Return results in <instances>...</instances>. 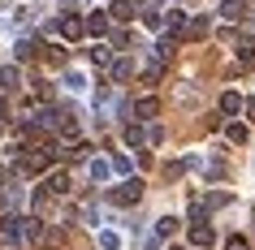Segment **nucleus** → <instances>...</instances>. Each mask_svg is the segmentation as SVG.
Returning <instances> with one entry per match:
<instances>
[{
	"label": "nucleus",
	"mask_w": 255,
	"mask_h": 250,
	"mask_svg": "<svg viewBox=\"0 0 255 250\" xmlns=\"http://www.w3.org/2000/svg\"><path fill=\"white\" fill-rule=\"evenodd\" d=\"M35 237H39V216H22V211L0 216V242L4 246H30Z\"/></svg>",
	"instance_id": "obj_1"
},
{
	"label": "nucleus",
	"mask_w": 255,
	"mask_h": 250,
	"mask_svg": "<svg viewBox=\"0 0 255 250\" xmlns=\"http://www.w3.org/2000/svg\"><path fill=\"white\" fill-rule=\"evenodd\" d=\"M138 198H143V181H138V177L121 181L117 190H108V203H121V207H130V203H138Z\"/></svg>",
	"instance_id": "obj_2"
},
{
	"label": "nucleus",
	"mask_w": 255,
	"mask_h": 250,
	"mask_svg": "<svg viewBox=\"0 0 255 250\" xmlns=\"http://www.w3.org/2000/svg\"><path fill=\"white\" fill-rule=\"evenodd\" d=\"M221 17L225 22H242L247 17V0H221Z\"/></svg>",
	"instance_id": "obj_3"
},
{
	"label": "nucleus",
	"mask_w": 255,
	"mask_h": 250,
	"mask_svg": "<svg viewBox=\"0 0 255 250\" xmlns=\"http://www.w3.org/2000/svg\"><path fill=\"white\" fill-rule=\"evenodd\" d=\"M87 177H91L95 185H104L108 177H113V164H108V160H91V164H87Z\"/></svg>",
	"instance_id": "obj_4"
},
{
	"label": "nucleus",
	"mask_w": 255,
	"mask_h": 250,
	"mask_svg": "<svg viewBox=\"0 0 255 250\" xmlns=\"http://www.w3.org/2000/svg\"><path fill=\"white\" fill-rule=\"evenodd\" d=\"M242 108H247V99H242L238 91H225V95H221V112H225V117H238Z\"/></svg>",
	"instance_id": "obj_5"
},
{
	"label": "nucleus",
	"mask_w": 255,
	"mask_h": 250,
	"mask_svg": "<svg viewBox=\"0 0 255 250\" xmlns=\"http://www.w3.org/2000/svg\"><path fill=\"white\" fill-rule=\"evenodd\" d=\"M134 78V61H130V56H117V61H113V82H130Z\"/></svg>",
	"instance_id": "obj_6"
},
{
	"label": "nucleus",
	"mask_w": 255,
	"mask_h": 250,
	"mask_svg": "<svg viewBox=\"0 0 255 250\" xmlns=\"http://www.w3.org/2000/svg\"><path fill=\"white\" fill-rule=\"evenodd\" d=\"M56 30H61L65 39H78L82 30H87V22H82V17H61V22H56Z\"/></svg>",
	"instance_id": "obj_7"
},
{
	"label": "nucleus",
	"mask_w": 255,
	"mask_h": 250,
	"mask_svg": "<svg viewBox=\"0 0 255 250\" xmlns=\"http://www.w3.org/2000/svg\"><path fill=\"white\" fill-rule=\"evenodd\" d=\"M130 117H134V121H151V117H156V99L147 95V99H138V104H130Z\"/></svg>",
	"instance_id": "obj_8"
},
{
	"label": "nucleus",
	"mask_w": 255,
	"mask_h": 250,
	"mask_svg": "<svg viewBox=\"0 0 255 250\" xmlns=\"http://www.w3.org/2000/svg\"><path fill=\"white\" fill-rule=\"evenodd\" d=\"M108 17H117V22H130V17H134V0H113V4H108Z\"/></svg>",
	"instance_id": "obj_9"
},
{
	"label": "nucleus",
	"mask_w": 255,
	"mask_h": 250,
	"mask_svg": "<svg viewBox=\"0 0 255 250\" xmlns=\"http://www.w3.org/2000/svg\"><path fill=\"white\" fill-rule=\"evenodd\" d=\"M208 26H212V17H190L182 39H203V35H208Z\"/></svg>",
	"instance_id": "obj_10"
},
{
	"label": "nucleus",
	"mask_w": 255,
	"mask_h": 250,
	"mask_svg": "<svg viewBox=\"0 0 255 250\" xmlns=\"http://www.w3.org/2000/svg\"><path fill=\"white\" fill-rule=\"evenodd\" d=\"M35 52H39V39H35V35H22V39H17V48H13L17 61H26V56H35Z\"/></svg>",
	"instance_id": "obj_11"
},
{
	"label": "nucleus",
	"mask_w": 255,
	"mask_h": 250,
	"mask_svg": "<svg viewBox=\"0 0 255 250\" xmlns=\"http://www.w3.org/2000/svg\"><path fill=\"white\" fill-rule=\"evenodd\" d=\"M190 242H195V246H208V242H212V224L195 220V224H190Z\"/></svg>",
	"instance_id": "obj_12"
},
{
	"label": "nucleus",
	"mask_w": 255,
	"mask_h": 250,
	"mask_svg": "<svg viewBox=\"0 0 255 250\" xmlns=\"http://www.w3.org/2000/svg\"><path fill=\"white\" fill-rule=\"evenodd\" d=\"M87 35L104 39V35H108V17H104V13H91V17H87Z\"/></svg>",
	"instance_id": "obj_13"
},
{
	"label": "nucleus",
	"mask_w": 255,
	"mask_h": 250,
	"mask_svg": "<svg viewBox=\"0 0 255 250\" xmlns=\"http://www.w3.org/2000/svg\"><path fill=\"white\" fill-rule=\"evenodd\" d=\"M126 143H130V147L151 143V130H143V125H126Z\"/></svg>",
	"instance_id": "obj_14"
},
{
	"label": "nucleus",
	"mask_w": 255,
	"mask_h": 250,
	"mask_svg": "<svg viewBox=\"0 0 255 250\" xmlns=\"http://www.w3.org/2000/svg\"><path fill=\"white\" fill-rule=\"evenodd\" d=\"M177 224H182V220H173V216H160V220H156V237H160V242H164V237H173V233H177Z\"/></svg>",
	"instance_id": "obj_15"
},
{
	"label": "nucleus",
	"mask_w": 255,
	"mask_h": 250,
	"mask_svg": "<svg viewBox=\"0 0 255 250\" xmlns=\"http://www.w3.org/2000/svg\"><path fill=\"white\" fill-rule=\"evenodd\" d=\"M48 190H52V194H65L69 190V172H52V177H48Z\"/></svg>",
	"instance_id": "obj_16"
},
{
	"label": "nucleus",
	"mask_w": 255,
	"mask_h": 250,
	"mask_svg": "<svg viewBox=\"0 0 255 250\" xmlns=\"http://www.w3.org/2000/svg\"><path fill=\"white\" fill-rule=\"evenodd\" d=\"M65 86H69L74 95H82V91H87V78H82L78 69H69V74H65Z\"/></svg>",
	"instance_id": "obj_17"
},
{
	"label": "nucleus",
	"mask_w": 255,
	"mask_h": 250,
	"mask_svg": "<svg viewBox=\"0 0 255 250\" xmlns=\"http://www.w3.org/2000/svg\"><path fill=\"white\" fill-rule=\"evenodd\" d=\"M91 65H100V69H113V52H108V48H91Z\"/></svg>",
	"instance_id": "obj_18"
},
{
	"label": "nucleus",
	"mask_w": 255,
	"mask_h": 250,
	"mask_svg": "<svg viewBox=\"0 0 255 250\" xmlns=\"http://www.w3.org/2000/svg\"><path fill=\"white\" fill-rule=\"evenodd\" d=\"M121 246V233H113V229H100V250H117Z\"/></svg>",
	"instance_id": "obj_19"
},
{
	"label": "nucleus",
	"mask_w": 255,
	"mask_h": 250,
	"mask_svg": "<svg viewBox=\"0 0 255 250\" xmlns=\"http://www.w3.org/2000/svg\"><path fill=\"white\" fill-rule=\"evenodd\" d=\"M82 220L100 229V220H104V216H100V207H95V203H87V207H82Z\"/></svg>",
	"instance_id": "obj_20"
},
{
	"label": "nucleus",
	"mask_w": 255,
	"mask_h": 250,
	"mask_svg": "<svg viewBox=\"0 0 255 250\" xmlns=\"http://www.w3.org/2000/svg\"><path fill=\"white\" fill-rule=\"evenodd\" d=\"M225 250H251V246H247V237H242V233H234V237H225Z\"/></svg>",
	"instance_id": "obj_21"
},
{
	"label": "nucleus",
	"mask_w": 255,
	"mask_h": 250,
	"mask_svg": "<svg viewBox=\"0 0 255 250\" xmlns=\"http://www.w3.org/2000/svg\"><path fill=\"white\" fill-rule=\"evenodd\" d=\"M229 143H247V125L234 121V125H229Z\"/></svg>",
	"instance_id": "obj_22"
},
{
	"label": "nucleus",
	"mask_w": 255,
	"mask_h": 250,
	"mask_svg": "<svg viewBox=\"0 0 255 250\" xmlns=\"http://www.w3.org/2000/svg\"><path fill=\"white\" fill-rule=\"evenodd\" d=\"M113 172H121V177H130V156H117V160H113Z\"/></svg>",
	"instance_id": "obj_23"
},
{
	"label": "nucleus",
	"mask_w": 255,
	"mask_h": 250,
	"mask_svg": "<svg viewBox=\"0 0 255 250\" xmlns=\"http://www.w3.org/2000/svg\"><path fill=\"white\" fill-rule=\"evenodd\" d=\"M13 22H17V26H26V22H35V13H30V9H17Z\"/></svg>",
	"instance_id": "obj_24"
},
{
	"label": "nucleus",
	"mask_w": 255,
	"mask_h": 250,
	"mask_svg": "<svg viewBox=\"0 0 255 250\" xmlns=\"http://www.w3.org/2000/svg\"><path fill=\"white\" fill-rule=\"evenodd\" d=\"M138 9H143V13H156V9H160V0H134Z\"/></svg>",
	"instance_id": "obj_25"
},
{
	"label": "nucleus",
	"mask_w": 255,
	"mask_h": 250,
	"mask_svg": "<svg viewBox=\"0 0 255 250\" xmlns=\"http://www.w3.org/2000/svg\"><path fill=\"white\" fill-rule=\"evenodd\" d=\"M242 112H247V117H251V121H255V99H251V104H247V108H242Z\"/></svg>",
	"instance_id": "obj_26"
},
{
	"label": "nucleus",
	"mask_w": 255,
	"mask_h": 250,
	"mask_svg": "<svg viewBox=\"0 0 255 250\" xmlns=\"http://www.w3.org/2000/svg\"><path fill=\"white\" fill-rule=\"evenodd\" d=\"M173 250H186V246H173Z\"/></svg>",
	"instance_id": "obj_27"
},
{
	"label": "nucleus",
	"mask_w": 255,
	"mask_h": 250,
	"mask_svg": "<svg viewBox=\"0 0 255 250\" xmlns=\"http://www.w3.org/2000/svg\"><path fill=\"white\" fill-rule=\"evenodd\" d=\"M39 4H43V0H39Z\"/></svg>",
	"instance_id": "obj_28"
}]
</instances>
